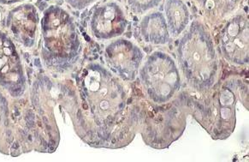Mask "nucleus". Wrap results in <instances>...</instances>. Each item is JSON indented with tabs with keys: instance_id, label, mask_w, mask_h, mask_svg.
<instances>
[{
	"instance_id": "1",
	"label": "nucleus",
	"mask_w": 249,
	"mask_h": 162,
	"mask_svg": "<svg viewBox=\"0 0 249 162\" xmlns=\"http://www.w3.org/2000/svg\"><path fill=\"white\" fill-rule=\"evenodd\" d=\"M83 93L97 126L101 130L110 131L120 120L119 116L124 114L126 107V96L121 84L107 71L95 66L86 74Z\"/></svg>"
},
{
	"instance_id": "2",
	"label": "nucleus",
	"mask_w": 249,
	"mask_h": 162,
	"mask_svg": "<svg viewBox=\"0 0 249 162\" xmlns=\"http://www.w3.org/2000/svg\"><path fill=\"white\" fill-rule=\"evenodd\" d=\"M179 64L189 83L202 90L213 83L217 73V55L213 44L207 36H199L192 40L190 35L184 37L178 49Z\"/></svg>"
},
{
	"instance_id": "3",
	"label": "nucleus",
	"mask_w": 249,
	"mask_h": 162,
	"mask_svg": "<svg viewBox=\"0 0 249 162\" xmlns=\"http://www.w3.org/2000/svg\"><path fill=\"white\" fill-rule=\"evenodd\" d=\"M141 77L149 97L158 103L169 101L179 89L178 68L174 61L162 53H155L147 58Z\"/></svg>"
},
{
	"instance_id": "4",
	"label": "nucleus",
	"mask_w": 249,
	"mask_h": 162,
	"mask_svg": "<svg viewBox=\"0 0 249 162\" xmlns=\"http://www.w3.org/2000/svg\"><path fill=\"white\" fill-rule=\"evenodd\" d=\"M45 44L54 56L69 59L77 49V40L70 17L58 8L47 11L43 19Z\"/></svg>"
},
{
	"instance_id": "5",
	"label": "nucleus",
	"mask_w": 249,
	"mask_h": 162,
	"mask_svg": "<svg viewBox=\"0 0 249 162\" xmlns=\"http://www.w3.org/2000/svg\"><path fill=\"white\" fill-rule=\"evenodd\" d=\"M107 62L110 68L126 80L135 78L142 60V54L126 40L111 44L107 48Z\"/></svg>"
},
{
	"instance_id": "6",
	"label": "nucleus",
	"mask_w": 249,
	"mask_h": 162,
	"mask_svg": "<svg viewBox=\"0 0 249 162\" xmlns=\"http://www.w3.org/2000/svg\"><path fill=\"white\" fill-rule=\"evenodd\" d=\"M21 82L20 62L8 37L0 34V83L11 89Z\"/></svg>"
},
{
	"instance_id": "7",
	"label": "nucleus",
	"mask_w": 249,
	"mask_h": 162,
	"mask_svg": "<svg viewBox=\"0 0 249 162\" xmlns=\"http://www.w3.org/2000/svg\"><path fill=\"white\" fill-rule=\"evenodd\" d=\"M37 14L32 5H23L12 11L9 18L10 27L18 40L30 46L36 36Z\"/></svg>"
},
{
	"instance_id": "8",
	"label": "nucleus",
	"mask_w": 249,
	"mask_h": 162,
	"mask_svg": "<svg viewBox=\"0 0 249 162\" xmlns=\"http://www.w3.org/2000/svg\"><path fill=\"white\" fill-rule=\"evenodd\" d=\"M19 1H22V0H0V3L2 4H12V3H16V2H19Z\"/></svg>"
}]
</instances>
